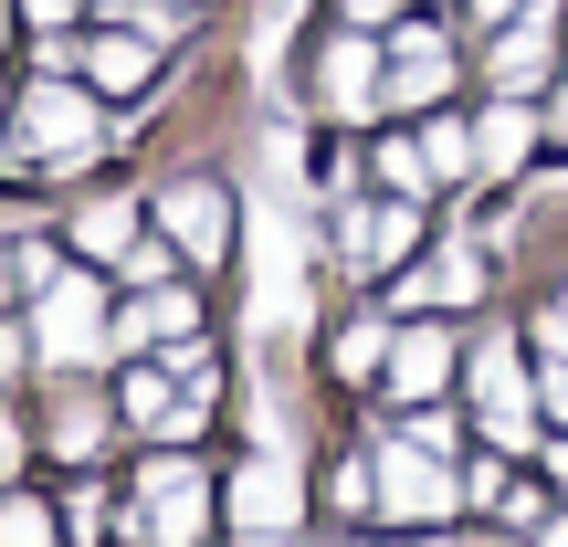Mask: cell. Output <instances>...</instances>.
<instances>
[{
  "mask_svg": "<svg viewBox=\"0 0 568 547\" xmlns=\"http://www.w3.org/2000/svg\"><path fill=\"white\" fill-rule=\"evenodd\" d=\"M305 316V253H295V211L264 201L253 211V337H295Z\"/></svg>",
  "mask_w": 568,
  "mask_h": 547,
  "instance_id": "6da1fadb",
  "label": "cell"
},
{
  "mask_svg": "<svg viewBox=\"0 0 568 547\" xmlns=\"http://www.w3.org/2000/svg\"><path fill=\"white\" fill-rule=\"evenodd\" d=\"M232 527H243V547H284L295 537V443H264L243 474H232Z\"/></svg>",
  "mask_w": 568,
  "mask_h": 547,
  "instance_id": "7a4b0ae2",
  "label": "cell"
},
{
  "mask_svg": "<svg viewBox=\"0 0 568 547\" xmlns=\"http://www.w3.org/2000/svg\"><path fill=\"white\" fill-rule=\"evenodd\" d=\"M95 337H105L95 284H84V274H53V284H42V358H53V368H84V358H95Z\"/></svg>",
  "mask_w": 568,
  "mask_h": 547,
  "instance_id": "3957f363",
  "label": "cell"
},
{
  "mask_svg": "<svg viewBox=\"0 0 568 547\" xmlns=\"http://www.w3.org/2000/svg\"><path fill=\"white\" fill-rule=\"evenodd\" d=\"M474 401H485V443H527V411H537V389H527V368H516V347H485L474 358Z\"/></svg>",
  "mask_w": 568,
  "mask_h": 547,
  "instance_id": "277c9868",
  "label": "cell"
},
{
  "mask_svg": "<svg viewBox=\"0 0 568 547\" xmlns=\"http://www.w3.org/2000/svg\"><path fill=\"white\" fill-rule=\"evenodd\" d=\"M21 126H32L42 159H84V148H95V105H84L74 84H32V95H21Z\"/></svg>",
  "mask_w": 568,
  "mask_h": 547,
  "instance_id": "5b68a950",
  "label": "cell"
},
{
  "mask_svg": "<svg viewBox=\"0 0 568 547\" xmlns=\"http://www.w3.org/2000/svg\"><path fill=\"white\" fill-rule=\"evenodd\" d=\"M379 495H389V516H443L453 506V485H443V464H432L422 443H389V464H379Z\"/></svg>",
  "mask_w": 568,
  "mask_h": 547,
  "instance_id": "8992f818",
  "label": "cell"
},
{
  "mask_svg": "<svg viewBox=\"0 0 568 547\" xmlns=\"http://www.w3.org/2000/svg\"><path fill=\"white\" fill-rule=\"evenodd\" d=\"M201 516H211V495H201V474H190V464H159V474H148V527H159V547H190V537H201Z\"/></svg>",
  "mask_w": 568,
  "mask_h": 547,
  "instance_id": "52a82bcc",
  "label": "cell"
},
{
  "mask_svg": "<svg viewBox=\"0 0 568 547\" xmlns=\"http://www.w3.org/2000/svg\"><path fill=\"white\" fill-rule=\"evenodd\" d=\"M453 358H464V347H453L443 326H410V337H389V389H400V401H432V389L453 379Z\"/></svg>",
  "mask_w": 568,
  "mask_h": 547,
  "instance_id": "ba28073f",
  "label": "cell"
},
{
  "mask_svg": "<svg viewBox=\"0 0 568 547\" xmlns=\"http://www.w3.org/2000/svg\"><path fill=\"white\" fill-rule=\"evenodd\" d=\"M159 222H169V243H180V253H201V264L232 243V211H222V190H201V180H190V190H169V201H159Z\"/></svg>",
  "mask_w": 568,
  "mask_h": 547,
  "instance_id": "9c48e42d",
  "label": "cell"
},
{
  "mask_svg": "<svg viewBox=\"0 0 568 547\" xmlns=\"http://www.w3.org/2000/svg\"><path fill=\"white\" fill-rule=\"evenodd\" d=\"M453 84V63H443V42L432 32H400V63H389V84H379V105H432Z\"/></svg>",
  "mask_w": 568,
  "mask_h": 547,
  "instance_id": "30bf717a",
  "label": "cell"
},
{
  "mask_svg": "<svg viewBox=\"0 0 568 547\" xmlns=\"http://www.w3.org/2000/svg\"><path fill=\"white\" fill-rule=\"evenodd\" d=\"M326 95H337L347 117H368V95H379V63H368L358 32H337V53H326Z\"/></svg>",
  "mask_w": 568,
  "mask_h": 547,
  "instance_id": "8fae6325",
  "label": "cell"
},
{
  "mask_svg": "<svg viewBox=\"0 0 568 547\" xmlns=\"http://www.w3.org/2000/svg\"><path fill=\"white\" fill-rule=\"evenodd\" d=\"M190 326H201V305H190V295H148L138 316L116 326V347H159V337H180V347H190Z\"/></svg>",
  "mask_w": 568,
  "mask_h": 547,
  "instance_id": "7c38bea8",
  "label": "cell"
},
{
  "mask_svg": "<svg viewBox=\"0 0 568 547\" xmlns=\"http://www.w3.org/2000/svg\"><path fill=\"white\" fill-rule=\"evenodd\" d=\"M410 295H422V305H474V295H485V253H443L432 274H410Z\"/></svg>",
  "mask_w": 568,
  "mask_h": 547,
  "instance_id": "4fadbf2b",
  "label": "cell"
},
{
  "mask_svg": "<svg viewBox=\"0 0 568 547\" xmlns=\"http://www.w3.org/2000/svg\"><path fill=\"white\" fill-rule=\"evenodd\" d=\"M537 74H548V32L527 21V32H506V42H495V84H506V95H527Z\"/></svg>",
  "mask_w": 568,
  "mask_h": 547,
  "instance_id": "5bb4252c",
  "label": "cell"
},
{
  "mask_svg": "<svg viewBox=\"0 0 568 547\" xmlns=\"http://www.w3.org/2000/svg\"><path fill=\"white\" fill-rule=\"evenodd\" d=\"M474 159H485V169H516V159H527V95H506V105L485 117V138H474Z\"/></svg>",
  "mask_w": 568,
  "mask_h": 547,
  "instance_id": "9a60e30c",
  "label": "cell"
},
{
  "mask_svg": "<svg viewBox=\"0 0 568 547\" xmlns=\"http://www.w3.org/2000/svg\"><path fill=\"white\" fill-rule=\"evenodd\" d=\"M84 253H126V232H138V222H126V201H84Z\"/></svg>",
  "mask_w": 568,
  "mask_h": 547,
  "instance_id": "2e32d148",
  "label": "cell"
},
{
  "mask_svg": "<svg viewBox=\"0 0 568 547\" xmlns=\"http://www.w3.org/2000/svg\"><path fill=\"white\" fill-rule=\"evenodd\" d=\"M337 368H347V379H368V368H389V337H379V326H347V337H337Z\"/></svg>",
  "mask_w": 568,
  "mask_h": 547,
  "instance_id": "e0dca14e",
  "label": "cell"
},
{
  "mask_svg": "<svg viewBox=\"0 0 568 547\" xmlns=\"http://www.w3.org/2000/svg\"><path fill=\"white\" fill-rule=\"evenodd\" d=\"M148 74V32L138 42H95V84H138Z\"/></svg>",
  "mask_w": 568,
  "mask_h": 547,
  "instance_id": "ac0fdd59",
  "label": "cell"
},
{
  "mask_svg": "<svg viewBox=\"0 0 568 547\" xmlns=\"http://www.w3.org/2000/svg\"><path fill=\"white\" fill-rule=\"evenodd\" d=\"M0 547H53V516L11 495V506H0Z\"/></svg>",
  "mask_w": 568,
  "mask_h": 547,
  "instance_id": "d6986e66",
  "label": "cell"
},
{
  "mask_svg": "<svg viewBox=\"0 0 568 547\" xmlns=\"http://www.w3.org/2000/svg\"><path fill=\"white\" fill-rule=\"evenodd\" d=\"M422 159H432V169H474V138H464V126H443V117H432V138H422Z\"/></svg>",
  "mask_w": 568,
  "mask_h": 547,
  "instance_id": "ffe728a7",
  "label": "cell"
},
{
  "mask_svg": "<svg viewBox=\"0 0 568 547\" xmlns=\"http://www.w3.org/2000/svg\"><path fill=\"white\" fill-rule=\"evenodd\" d=\"M422 180H432V159H422V148L400 138V148H389V190H422Z\"/></svg>",
  "mask_w": 568,
  "mask_h": 547,
  "instance_id": "44dd1931",
  "label": "cell"
},
{
  "mask_svg": "<svg viewBox=\"0 0 568 547\" xmlns=\"http://www.w3.org/2000/svg\"><path fill=\"white\" fill-rule=\"evenodd\" d=\"M548 411H558V422H568V358L548 368Z\"/></svg>",
  "mask_w": 568,
  "mask_h": 547,
  "instance_id": "7402d4cb",
  "label": "cell"
},
{
  "mask_svg": "<svg viewBox=\"0 0 568 547\" xmlns=\"http://www.w3.org/2000/svg\"><path fill=\"white\" fill-rule=\"evenodd\" d=\"M11 453H21V443H11V411H0V485H11Z\"/></svg>",
  "mask_w": 568,
  "mask_h": 547,
  "instance_id": "603a6c76",
  "label": "cell"
},
{
  "mask_svg": "<svg viewBox=\"0 0 568 547\" xmlns=\"http://www.w3.org/2000/svg\"><path fill=\"white\" fill-rule=\"evenodd\" d=\"M379 11H389V0H347V21H379Z\"/></svg>",
  "mask_w": 568,
  "mask_h": 547,
  "instance_id": "cb8c5ba5",
  "label": "cell"
},
{
  "mask_svg": "<svg viewBox=\"0 0 568 547\" xmlns=\"http://www.w3.org/2000/svg\"><path fill=\"white\" fill-rule=\"evenodd\" d=\"M548 547H568V516H548Z\"/></svg>",
  "mask_w": 568,
  "mask_h": 547,
  "instance_id": "d4e9b609",
  "label": "cell"
},
{
  "mask_svg": "<svg viewBox=\"0 0 568 547\" xmlns=\"http://www.w3.org/2000/svg\"><path fill=\"white\" fill-rule=\"evenodd\" d=\"M0 159H11V148H0Z\"/></svg>",
  "mask_w": 568,
  "mask_h": 547,
  "instance_id": "484cf974",
  "label": "cell"
},
{
  "mask_svg": "<svg viewBox=\"0 0 568 547\" xmlns=\"http://www.w3.org/2000/svg\"><path fill=\"white\" fill-rule=\"evenodd\" d=\"M0 274H11V264H0Z\"/></svg>",
  "mask_w": 568,
  "mask_h": 547,
  "instance_id": "4316f807",
  "label": "cell"
},
{
  "mask_svg": "<svg viewBox=\"0 0 568 547\" xmlns=\"http://www.w3.org/2000/svg\"><path fill=\"white\" fill-rule=\"evenodd\" d=\"M558 117H568V105H558Z\"/></svg>",
  "mask_w": 568,
  "mask_h": 547,
  "instance_id": "83f0119b",
  "label": "cell"
}]
</instances>
